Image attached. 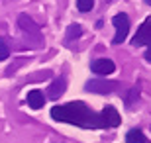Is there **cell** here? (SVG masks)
Segmentation results:
<instances>
[{"mask_svg":"<svg viewBox=\"0 0 151 143\" xmlns=\"http://www.w3.org/2000/svg\"><path fill=\"white\" fill-rule=\"evenodd\" d=\"M18 26L28 37H34V41H37V45H41L43 37H41V28L28 16V14H20L18 16Z\"/></svg>","mask_w":151,"mask_h":143,"instance_id":"3957f363","label":"cell"},{"mask_svg":"<svg viewBox=\"0 0 151 143\" xmlns=\"http://www.w3.org/2000/svg\"><path fill=\"white\" fill-rule=\"evenodd\" d=\"M26 102H28V106L32 108V110H39V108L45 104V96H43V92H41V90L34 88V90H29V92H28Z\"/></svg>","mask_w":151,"mask_h":143,"instance_id":"ba28073f","label":"cell"},{"mask_svg":"<svg viewBox=\"0 0 151 143\" xmlns=\"http://www.w3.org/2000/svg\"><path fill=\"white\" fill-rule=\"evenodd\" d=\"M139 98V86H134V88H129V96L128 100H126V104H128V108H132L134 106V102Z\"/></svg>","mask_w":151,"mask_h":143,"instance_id":"7c38bea8","label":"cell"},{"mask_svg":"<svg viewBox=\"0 0 151 143\" xmlns=\"http://www.w3.org/2000/svg\"><path fill=\"white\" fill-rule=\"evenodd\" d=\"M65 88H67V83H65V78H57V80H53L49 86V90H47V96H49L51 100H59L65 94Z\"/></svg>","mask_w":151,"mask_h":143,"instance_id":"9c48e42d","label":"cell"},{"mask_svg":"<svg viewBox=\"0 0 151 143\" xmlns=\"http://www.w3.org/2000/svg\"><path fill=\"white\" fill-rule=\"evenodd\" d=\"M90 71L94 75H98V77H108V75H112L116 71V65L110 59H94L90 63Z\"/></svg>","mask_w":151,"mask_h":143,"instance_id":"8992f818","label":"cell"},{"mask_svg":"<svg viewBox=\"0 0 151 143\" xmlns=\"http://www.w3.org/2000/svg\"><path fill=\"white\" fill-rule=\"evenodd\" d=\"M83 35V28L78 26V24H71L69 26V29H67V41H71V39H77V37H81Z\"/></svg>","mask_w":151,"mask_h":143,"instance_id":"8fae6325","label":"cell"},{"mask_svg":"<svg viewBox=\"0 0 151 143\" xmlns=\"http://www.w3.org/2000/svg\"><path fill=\"white\" fill-rule=\"evenodd\" d=\"M112 24H114V28H116V35H114L112 43L120 45L122 41H126V37H128V33H129V18H128V14H124V12L116 14V16L112 18Z\"/></svg>","mask_w":151,"mask_h":143,"instance_id":"277c9868","label":"cell"},{"mask_svg":"<svg viewBox=\"0 0 151 143\" xmlns=\"http://www.w3.org/2000/svg\"><path fill=\"white\" fill-rule=\"evenodd\" d=\"M143 2H147V4H149V6H151V0H143Z\"/></svg>","mask_w":151,"mask_h":143,"instance_id":"9a60e30c","label":"cell"},{"mask_svg":"<svg viewBox=\"0 0 151 143\" xmlns=\"http://www.w3.org/2000/svg\"><path fill=\"white\" fill-rule=\"evenodd\" d=\"M120 84L114 83V80H88L86 83V90L88 92H94V94H110Z\"/></svg>","mask_w":151,"mask_h":143,"instance_id":"5b68a950","label":"cell"},{"mask_svg":"<svg viewBox=\"0 0 151 143\" xmlns=\"http://www.w3.org/2000/svg\"><path fill=\"white\" fill-rule=\"evenodd\" d=\"M120 121H122V118H120L118 110L112 108V106H108V108H104V110L100 112L102 127H118V126H120Z\"/></svg>","mask_w":151,"mask_h":143,"instance_id":"52a82bcc","label":"cell"},{"mask_svg":"<svg viewBox=\"0 0 151 143\" xmlns=\"http://www.w3.org/2000/svg\"><path fill=\"white\" fill-rule=\"evenodd\" d=\"M51 118L61 124H71L77 127H84V129H98L102 127L100 124V114H94L88 106L75 100V102H67V104H59L51 108Z\"/></svg>","mask_w":151,"mask_h":143,"instance_id":"6da1fadb","label":"cell"},{"mask_svg":"<svg viewBox=\"0 0 151 143\" xmlns=\"http://www.w3.org/2000/svg\"><path fill=\"white\" fill-rule=\"evenodd\" d=\"M126 143H147V139H145V135H143L141 129L134 127V129H129L128 135H126Z\"/></svg>","mask_w":151,"mask_h":143,"instance_id":"30bf717a","label":"cell"},{"mask_svg":"<svg viewBox=\"0 0 151 143\" xmlns=\"http://www.w3.org/2000/svg\"><path fill=\"white\" fill-rule=\"evenodd\" d=\"M77 8L81 12H88L94 8V0H77Z\"/></svg>","mask_w":151,"mask_h":143,"instance_id":"4fadbf2b","label":"cell"},{"mask_svg":"<svg viewBox=\"0 0 151 143\" xmlns=\"http://www.w3.org/2000/svg\"><path fill=\"white\" fill-rule=\"evenodd\" d=\"M8 57H10V47H8V43L4 39L0 37V61H6Z\"/></svg>","mask_w":151,"mask_h":143,"instance_id":"5bb4252c","label":"cell"},{"mask_svg":"<svg viewBox=\"0 0 151 143\" xmlns=\"http://www.w3.org/2000/svg\"><path fill=\"white\" fill-rule=\"evenodd\" d=\"M132 43H134L135 47H141V45L147 47L145 61L151 63V18H145V20H143V24H141L139 28H137V32H135Z\"/></svg>","mask_w":151,"mask_h":143,"instance_id":"7a4b0ae2","label":"cell"}]
</instances>
